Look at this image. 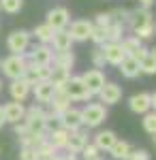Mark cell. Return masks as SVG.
<instances>
[{"label": "cell", "mask_w": 156, "mask_h": 160, "mask_svg": "<svg viewBox=\"0 0 156 160\" xmlns=\"http://www.w3.org/2000/svg\"><path fill=\"white\" fill-rule=\"evenodd\" d=\"M126 30H131L135 37H139L141 41H152L156 37V19L150 9L137 7L128 11L126 17Z\"/></svg>", "instance_id": "cell-1"}, {"label": "cell", "mask_w": 156, "mask_h": 160, "mask_svg": "<svg viewBox=\"0 0 156 160\" xmlns=\"http://www.w3.org/2000/svg\"><path fill=\"white\" fill-rule=\"evenodd\" d=\"M107 107L103 102H88L81 109V124L84 128H98L107 120Z\"/></svg>", "instance_id": "cell-2"}, {"label": "cell", "mask_w": 156, "mask_h": 160, "mask_svg": "<svg viewBox=\"0 0 156 160\" xmlns=\"http://www.w3.org/2000/svg\"><path fill=\"white\" fill-rule=\"evenodd\" d=\"M64 92L69 94L71 102H84V100H92L94 96L90 94V90L86 88L79 75H71V79L64 83Z\"/></svg>", "instance_id": "cell-3"}, {"label": "cell", "mask_w": 156, "mask_h": 160, "mask_svg": "<svg viewBox=\"0 0 156 160\" xmlns=\"http://www.w3.org/2000/svg\"><path fill=\"white\" fill-rule=\"evenodd\" d=\"M26 66H28L26 56H13V53H11L9 58H4V60L0 62L2 73L7 75L9 79H22V77H24Z\"/></svg>", "instance_id": "cell-4"}, {"label": "cell", "mask_w": 156, "mask_h": 160, "mask_svg": "<svg viewBox=\"0 0 156 160\" xmlns=\"http://www.w3.org/2000/svg\"><path fill=\"white\" fill-rule=\"evenodd\" d=\"M30 32L28 30H13L9 38H7V47L13 56H24L28 47H30Z\"/></svg>", "instance_id": "cell-5"}, {"label": "cell", "mask_w": 156, "mask_h": 160, "mask_svg": "<svg viewBox=\"0 0 156 160\" xmlns=\"http://www.w3.org/2000/svg\"><path fill=\"white\" fill-rule=\"evenodd\" d=\"M45 24L49 28H54V30H64V28H69L71 24V11L66 9V7H54V9H49L47 15H45Z\"/></svg>", "instance_id": "cell-6"}, {"label": "cell", "mask_w": 156, "mask_h": 160, "mask_svg": "<svg viewBox=\"0 0 156 160\" xmlns=\"http://www.w3.org/2000/svg\"><path fill=\"white\" fill-rule=\"evenodd\" d=\"M24 56H26V60L30 62V64H36V66H49L51 60H54V49H51V45L39 43V45L32 47V51H26Z\"/></svg>", "instance_id": "cell-7"}, {"label": "cell", "mask_w": 156, "mask_h": 160, "mask_svg": "<svg viewBox=\"0 0 156 160\" xmlns=\"http://www.w3.org/2000/svg\"><path fill=\"white\" fill-rule=\"evenodd\" d=\"M79 77H81V81L86 83V88L90 90L92 96H96V94L103 90V86L107 83V77H105V73H103L101 68H88V71L81 73Z\"/></svg>", "instance_id": "cell-8"}, {"label": "cell", "mask_w": 156, "mask_h": 160, "mask_svg": "<svg viewBox=\"0 0 156 160\" xmlns=\"http://www.w3.org/2000/svg\"><path fill=\"white\" fill-rule=\"evenodd\" d=\"M66 30L75 43H86V41H90L94 24H92V19H75L71 22V28H66Z\"/></svg>", "instance_id": "cell-9"}, {"label": "cell", "mask_w": 156, "mask_h": 160, "mask_svg": "<svg viewBox=\"0 0 156 160\" xmlns=\"http://www.w3.org/2000/svg\"><path fill=\"white\" fill-rule=\"evenodd\" d=\"M122 49L126 56H131V58H137V60H141L145 53H148V47L143 45V41L139 37H135V34H124V38L120 41Z\"/></svg>", "instance_id": "cell-10"}, {"label": "cell", "mask_w": 156, "mask_h": 160, "mask_svg": "<svg viewBox=\"0 0 156 160\" xmlns=\"http://www.w3.org/2000/svg\"><path fill=\"white\" fill-rule=\"evenodd\" d=\"M122 94H124L122 86H118L116 81H107L96 96H98V102H103L105 107H111V105H118L122 100Z\"/></svg>", "instance_id": "cell-11"}, {"label": "cell", "mask_w": 156, "mask_h": 160, "mask_svg": "<svg viewBox=\"0 0 156 160\" xmlns=\"http://www.w3.org/2000/svg\"><path fill=\"white\" fill-rule=\"evenodd\" d=\"M58 126L66 128V130H79V128H84V124H81V109H77V107L71 105L66 111H62L60 115H58Z\"/></svg>", "instance_id": "cell-12"}, {"label": "cell", "mask_w": 156, "mask_h": 160, "mask_svg": "<svg viewBox=\"0 0 156 160\" xmlns=\"http://www.w3.org/2000/svg\"><path fill=\"white\" fill-rule=\"evenodd\" d=\"M49 77H51V64H49V66H36V64H30V62H28V66H26L22 79L28 81L30 86H34V83H39V81L49 79Z\"/></svg>", "instance_id": "cell-13"}, {"label": "cell", "mask_w": 156, "mask_h": 160, "mask_svg": "<svg viewBox=\"0 0 156 160\" xmlns=\"http://www.w3.org/2000/svg\"><path fill=\"white\" fill-rule=\"evenodd\" d=\"M32 94H34L36 102H41V105H49V100L54 98V94H56V86L45 79V81H39L32 86Z\"/></svg>", "instance_id": "cell-14"}, {"label": "cell", "mask_w": 156, "mask_h": 160, "mask_svg": "<svg viewBox=\"0 0 156 160\" xmlns=\"http://www.w3.org/2000/svg\"><path fill=\"white\" fill-rule=\"evenodd\" d=\"M128 109H131L133 113H137V115L148 113V111L152 109V98H150V94H148V92L133 94L131 98H128Z\"/></svg>", "instance_id": "cell-15"}, {"label": "cell", "mask_w": 156, "mask_h": 160, "mask_svg": "<svg viewBox=\"0 0 156 160\" xmlns=\"http://www.w3.org/2000/svg\"><path fill=\"white\" fill-rule=\"evenodd\" d=\"M30 92H32V86L24 81V79H11V86H9V94H11L13 100H17V102H26V98L30 96Z\"/></svg>", "instance_id": "cell-16"}, {"label": "cell", "mask_w": 156, "mask_h": 160, "mask_svg": "<svg viewBox=\"0 0 156 160\" xmlns=\"http://www.w3.org/2000/svg\"><path fill=\"white\" fill-rule=\"evenodd\" d=\"M88 145V132H86L84 128H79V130H71V135H69V141H66V152H73V154H81V149Z\"/></svg>", "instance_id": "cell-17"}, {"label": "cell", "mask_w": 156, "mask_h": 160, "mask_svg": "<svg viewBox=\"0 0 156 160\" xmlns=\"http://www.w3.org/2000/svg\"><path fill=\"white\" fill-rule=\"evenodd\" d=\"M2 111H4V120H7L9 124L24 122V118H26V107H24V102H17V100L7 102V105L2 107Z\"/></svg>", "instance_id": "cell-18"}, {"label": "cell", "mask_w": 156, "mask_h": 160, "mask_svg": "<svg viewBox=\"0 0 156 160\" xmlns=\"http://www.w3.org/2000/svg\"><path fill=\"white\" fill-rule=\"evenodd\" d=\"M98 47H103L105 60H107V64H111V66H118V64L126 58V53H124L120 43H105V45H98Z\"/></svg>", "instance_id": "cell-19"}, {"label": "cell", "mask_w": 156, "mask_h": 160, "mask_svg": "<svg viewBox=\"0 0 156 160\" xmlns=\"http://www.w3.org/2000/svg\"><path fill=\"white\" fill-rule=\"evenodd\" d=\"M73 41L71 38V34H69V30L64 28V30H56L54 32V37H51V49L54 51H71L73 49Z\"/></svg>", "instance_id": "cell-20"}, {"label": "cell", "mask_w": 156, "mask_h": 160, "mask_svg": "<svg viewBox=\"0 0 156 160\" xmlns=\"http://www.w3.org/2000/svg\"><path fill=\"white\" fill-rule=\"evenodd\" d=\"M118 71H120V75H122V77H126V79H137V77L141 75V64H139L137 58L126 56V58L118 64Z\"/></svg>", "instance_id": "cell-21"}, {"label": "cell", "mask_w": 156, "mask_h": 160, "mask_svg": "<svg viewBox=\"0 0 156 160\" xmlns=\"http://www.w3.org/2000/svg\"><path fill=\"white\" fill-rule=\"evenodd\" d=\"M116 141H118V135L113 130H98L94 135V139H92V143L98 148V152H109Z\"/></svg>", "instance_id": "cell-22"}, {"label": "cell", "mask_w": 156, "mask_h": 160, "mask_svg": "<svg viewBox=\"0 0 156 160\" xmlns=\"http://www.w3.org/2000/svg\"><path fill=\"white\" fill-rule=\"evenodd\" d=\"M69 135H71V130H66V128H62V126H58V128H51L47 132V139L49 143L54 145V148L58 149H64L66 148V141H69Z\"/></svg>", "instance_id": "cell-23"}, {"label": "cell", "mask_w": 156, "mask_h": 160, "mask_svg": "<svg viewBox=\"0 0 156 160\" xmlns=\"http://www.w3.org/2000/svg\"><path fill=\"white\" fill-rule=\"evenodd\" d=\"M131 152H133L131 143H128V141H124V139H118V141L113 143V148L109 149L107 154H109L113 160H128Z\"/></svg>", "instance_id": "cell-24"}, {"label": "cell", "mask_w": 156, "mask_h": 160, "mask_svg": "<svg viewBox=\"0 0 156 160\" xmlns=\"http://www.w3.org/2000/svg\"><path fill=\"white\" fill-rule=\"evenodd\" d=\"M51 66H60V68L73 71V66H75V53L73 51H54Z\"/></svg>", "instance_id": "cell-25"}, {"label": "cell", "mask_w": 156, "mask_h": 160, "mask_svg": "<svg viewBox=\"0 0 156 160\" xmlns=\"http://www.w3.org/2000/svg\"><path fill=\"white\" fill-rule=\"evenodd\" d=\"M139 64H141V75H156V47L148 49V53L139 60Z\"/></svg>", "instance_id": "cell-26"}, {"label": "cell", "mask_w": 156, "mask_h": 160, "mask_svg": "<svg viewBox=\"0 0 156 160\" xmlns=\"http://www.w3.org/2000/svg\"><path fill=\"white\" fill-rule=\"evenodd\" d=\"M71 79V71L69 68H60V66H51V77L49 81L56 88H64V83Z\"/></svg>", "instance_id": "cell-27"}, {"label": "cell", "mask_w": 156, "mask_h": 160, "mask_svg": "<svg viewBox=\"0 0 156 160\" xmlns=\"http://www.w3.org/2000/svg\"><path fill=\"white\" fill-rule=\"evenodd\" d=\"M54 32H56L54 28H49L47 24H41V26H36V28L32 30V32H30V34H32V37H34L39 43H43V45H49V43H51V37H54Z\"/></svg>", "instance_id": "cell-28"}, {"label": "cell", "mask_w": 156, "mask_h": 160, "mask_svg": "<svg viewBox=\"0 0 156 160\" xmlns=\"http://www.w3.org/2000/svg\"><path fill=\"white\" fill-rule=\"evenodd\" d=\"M105 32H107V43H120L124 34H126V26L122 24H109L105 28Z\"/></svg>", "instance_id": "cell-29"}, {"label": "cell", "mask_w": 156, "mask_h": 160, "mask_svg": "<svg viewBox=\"0 0 156 160\" xmlns=\"http://www.w3.org/2000/svg\"><path fill=\"white\" fill-rule=\"evenodd\" d=\"M141 126H143V130L148 135H154L156 132V111L150 109L148 113L141 115Z\"/></svg>", "instance_id": "cell-30"}, {"label": "cell", "mask_w": 156, "mask_h": 160, "mask_svg": "<svg viewBox=\"0 0 156 160\" xmlns=\"http://www.w3.org/2000/svg\"><path fill=\"white\" fill-rule=\"evenodd\" d=\"M0 9L9 15H15L24 9V0H0Z\"/></svg>", "instance_id": "cell-31"}, {"label": "cell", "mask_w": 156, "mask_h": 160, "mask_svg": "<svg viewBox=\"0 0 156 160\" xmlns=\"http://www.w3.org/2000/svg\"><path fill=\"white\" fill-rule=\"evenodd\" d=\"M90 60H92V66L94 68H105V64H107V60H105V53H103V47H94V51L90 53Z\"/></svg>", "instance_id": "cell-32"}, {"label": "cell", "mask_w": 156, "mask_h": 160, "mask_svg": "<svg viewBox=\"0 0 156 160\" xmlns=\"http://www.w3.org/2000/svg\"><path fill=\"white\" fill-rule=\"evenodd\" d=\"M54 154H58V149L49 143V139H45V141L36 148V156H39V160H41V158H47V156H54Z\"/></svg>", "instance_id": "cell-33"}, {"label": "cell", "mask_w": 156, "mask_h": 160, "mask_svg": "<svg viewBox=\"0 0 156 160\" xmlns=\"http://www.w3.org/2000/svg\"><path fill=\"white\" fill-rule=\"evenodd\" d=\"M111 24H122L126 26V17H128V9H111L109 11Z\"/></svg>", "instance_id": "cell-34"}, {"label": "cell", "mask_w": 156, "mask_h": 160, "mask_svg": "<svg viewBox=\"0 0 156 160\" xmlns=\"http://www.w3.org/2000/svg\"><path fill=\"white\" fill-rule=\"evenodd\" d=\"M90 41L94 43L96 47H98V45H105V43H107V32H105V28L94 26V30H92V34H90Z\"/></svg>", "instance_id": "cell-35"}, {"label": "cell", "mask_w": 156, "mask_h": 160, "mask_svg": "<svg viewBox=\"0 0 156 160\" xmlns=\"http://www.w3.org/2000/svg\"><path fill=\"white\" fill-rule=\"evenodd\" d=\"M81 156H84V160H90V158H96V156H101V152H98V148H96L94 143H88V145L81 149Z\"/></svg>", "instance_id": "cell-36"}, {"label": "cell", "mask_w": 156, "mask_h": 160, "mask_svg": "<svg viewBox=\"0 0 156 160\" xmlns=\"http://www.w3.org/2000/svg\"><path fill=\"white\" fill-rule=\"evenodd\" d=\"M92 24L98 26V28H107L109 24H111V17H109V11L107 13H98L94 19H92Z\"/></svg>", "instance_id": "cell-37"}, {"label": "cell", "mask_w": 156, "mask_h": 160, "mask_svg": "<svg viewBox=\"0 0 156 160\" xmlns=\"http://www.w3.org/2000/svg\"><path fill=\"white\" fill-rule=\"evenodd\" d=\"M128 160H152V154L148 149H133Z\"/></svg>", "instance_id": "cell-38"}, {"label": "cell", "mask_w": 156, "mask_h": 160, "mask_svg": "<svg viewBox=\"0 0 156 160\" xmlns=\"http://www.w3.org/2000/svg\"><path fill=\"white\" fill-rule=\"evenodd\" d=\"M19 160H39L36 149H32V148H22V152H19Z\"/></svg>", "instance_id": "cell-39"}, {"label": "cell", "mask_w": 156, "mask_h": 160, "mask_svg": "<svg viewBox=\"0 0 156 160\" xmlns=\"http://www.w3.org/2000/svg\"><path fill=\"white\" fill-rule=\"evenodd\" d=\"M60 160H79V156L73 152H66V154H60Z\"/></svg>", "instance_id": "cell-40"}, {"label": "cell", "mask_w": 156, "mask_h": 160, "mask_svg": "<svg viewBox=\"0 0 156 160\" xmlns=\"http://www.w3.org/2000/svg\"><path fill=\"white\" fill-rule=\"evenodd\" d=\"M139 2V7H143V9H152V4H154L156 0H137Z\"/></svg>", "instance_id": "cell-41"}, {"label": "cell", "mask_w": 156, "mask_h": 160, "mask_svg": "<svg viewBox=\"0 0 156 160\" xmlns=\"http://www.w3.org/2000/svg\"><path fill=\"white\" fill-rule=\"evenodd\" d=\"M7 124V120H4V111H2V107H0V128Z\"/></svg>", "instance_id": "cell-42"}, {"label": "cell", "mask_w": 156, "mask_h": 160, "mask_svg": "<svg viewBox=\"0 0 156 160\" xmlns=\"http://www.w3.org/2000/svg\"><path fill=\"white\" fill-rule=\"evenodd\" d=\"M150 98H152V111H156V92L150 94Z\"/></svg>", "instance_id": "cell-43"}, {"label": "cell", "mask_w": 156, "mask_h": 160, "mask_svg": "<svg viewBox=\"0 0 156 160\" xmlns=\"http://www.w3.org/2000/svg\"><path fill=\"white\" fill-rule=\"evenodd\" d=\"M41 160H60V154H54V156H47V158H41Z\"/></svg>", "instance_id": "cell-44"}, {"label": "cell", "mask_w": 156, "mask_h": 160, "mask_svg": "<svg viewBox=\"0 0 156 160\" xmlns=\"http://www.w3.org/2000/svg\"><path fill=\"white\" fill-rule=\"evenodd\" d=\"M152 143H154V145H156V132H154V135H152Z\"/></svg>", "instance_id": "cell-45"}, {"label": "cell", "mask_w": 156, "mask_h": 160, "mask_svg": "<svg viewBox=\"0 0 156 160\" xmlns=\"http://www.w3.org/2000/svg\"><path fill=\"white\" fill-rule=\"evenodd\" d=\"M90 160H103V158H101V156H96V158H90Z\"/></svg>", "instance_id": "cell-46"}, {"label": "cell", "mask_w": 156, "mask_h": 160, "mask_svg": "<svg viewBox=\"0 0 156 160\" xmlns=\"http://www.w3.org/2000/svg\"><path fill=\"white\" fill-rule=\"evenodd\" d=\"M0 92H2V79H0Z\"/></svg>", "instance_id": "cell-47"}, {"label": "cell", "mask_w": 156, "mask_h": 160, "mask_svg": "<svg viewBox=\"0 0 156 160\" xmlns=\"http://www.w3.org/2000/svg\"><path fill=\"white\" fill-rule=\"evenodd\" d=\"M0 11H2V9H0Z\"/></svg>", "instance_id": "cell-48"}]
</instances>
